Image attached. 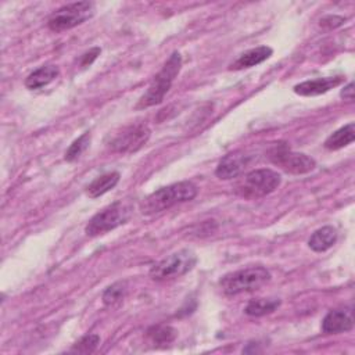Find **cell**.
<instances>
[{
    "label": "cell",
    "mask_w": 355,
    "mask_h": 355,
    "mask_svg": "<svg viewBox=\"0 0 355 355\" xmlns=\"http://www.w3.org/2000/svg\"><path fill=\"white\" fill-rule=\"evenodd\" d=\"M343 81H344L343 77H327V78L311 79L296 85L294 92L300 96H319L338 86L340 83H343Z\"/></svg>",
    "instance_id": "obj_12"
},
{
    "label": "cell",
    "mask_w": 355,
    "mask_h": 355,
    "mask_svg": "<svg viewBox=\"0 0 355 355\" xmlns=\"http://www.w3.org/2000/svg\"><path fill=\"white\" fill-rule=\"evenodd\" d=\"M196 264L197 256L192 250L183 249L156 264L150 270V276L153 281H170L181 278L190 272Z\"/></svg>",
    "instance_id": "obj_6"
},
{
    "label": "cell",
    "mask_w": 355,
    "mask_h": 355,
    "mask_svg": "<svg viewBox=\"0 0 355 355\" xmlns=\"http://www.w3.org/2000/svg\"><path fill=\"white\" fill-rule=\"evenodd\" d=\"M270 159L275 165H278L283 171H286L289 174H294V175L308 174L316 167V163L314 159H311L310 156L303 154V153L290 152L286 145L274 148L270 153Z\"/></svg>",
    "instance_id": "obj_9"
},
{
    "label": "cell",
    "mask_w": 355,
    "mask_h": 355,
    "mask_svg": "<svg viewBox=\"0 0 355 355\" xmlns=\"http://www.w3.org/2000/svg\"><path fill=\"white\" fill-rule=\"evenodd\" d=\"M182 68V57L178 52H174L171 57L167 60L161 71L154 77L153 82L150 83L149 89L145 92V94L139 99L136 108H148L153 107L156 104H160L165 94L170 92L172 82L179 75Z\"/></svg>",
    "instance_id": "obj_2"
},
{
    "label": "cell",
    "mask_w": 355,
    "mask_h": 355,
    "mask_svg": "<svg viewBox=\"0 0 355 355\" xmlns=\"http://www.w3.org/2000/svg\"><path fill=\"white\" fill-rule=\"evenodd\" d=\"M99 344H100V336H97V334H88V336H83L72 347V351L74 352H79V354H92L97 348Z\"/></svg>",
    "instance_id": "obj_22"
},
{
    "label": "cell",
    "mask_w": 355,
    "mask_h": 355,
    "mask_svg": "<svg viewBox=\"0 0 355 355\" xmlns=\"http://www.w3.org/2000/svg\"><path fill=\"white\" fill-rule=\"evenodd\" d=\"M340 96L345 100H354V83L349 82L340 93Z\"/></svg>",
    "instance_id": "obj_25"
},
{
    "label": "cell",
    "mask_w": 355,
    "mask_h": 355,
    "mask_svg": "<svg viewBox=\"0 0 355 355\" xmlns=\"http://www.w3.org/2000/svg\"><path fill=\"white\" fill-rule=\"evenodd\" d=\"M199 193L197 186L193 182L183 181L161 187L149 194L141 204V212L143 215H154L163 212L176 204L192 201Z\"/></svg>",
    "instance_id": "obj_1"
},
{
    "label": "cell",
    "mask_w": 355,
    "mask_h": 355,
    "mask_svg": "<svg viewBox=\"0 0 355 355\" xmlns=\"http://www.w3.org/2000/svg\"><path fill=\"white\" fill-rule=\"evenodd\" d=\"M150 139V130L145 124H135L116 132L108 142V148L114 153L130 154L141 150Z\"/></svg>",
    "instance_id": "obj_8"
},
{
    "label": "cell",
    "mask_w": 355,
    "mask_h": 355,
    "mask_svg": "<svg viewBox=\"0 0 355 355\" xmlns=\"http://www.w3.org/2000/svg\"><path fill=\"white\" fill-rule=\"evenodd\" d=\"M128 286L127 282H116L108 286L103 293V303L107 307H114L118 303H121L127 294Z\"/></svg>",
    "instance_id": "obj_20"
},
{
    "label": "cell",
    "mask_w": 355,
    "mask_h": 355,
    "mask_svg": "<svg viewBox=\"0 0 355 355\" xmlns=\"http://www.w3.org/2000/svg\"><path fill=\"white\" fill-rule=\"evenodd\" d=\"M355 139V125L354 123H349L348 125L340 128L334 134H332L325 141V148L327 150H340L348 145H351Z\"/></svg>",
    "instance_id": "obj_17"
},
{
    "label": "cell",
    "mask_w": 355,
    "mask_h": 355,
    "mask_svg": "<svg viewBox=\"0 0 355 355\" xmlns=\"http://www.w3.org/2000/svg\"><path fill=\"white\" fill-rule=\"evenodd\" d=\"M344 23L343 17H337V16H329L323 20H321V27L326 28V30H332L336 27H340Z\"/></svg>",
    "instance_id": "obj_24"
},
{
    "label": "cell",
    "mask_w": 355,
    "mask_h": 355,
    "mask_svg": "<svg viewBox=\"0 0 355 355\" xmlns=\"http://www.w3.org/2000/svg\"><path fill=\"white\" fill-rule=\"evenodd\" d=\"M337 242V230L333 226H323L315 230L308 241V246L315 253H323L332 249Z\"/></svg>",
    "instance_id": "obj_14"
},
{
    "label": "cell",
    "mask_w": 355,
    "mask_h": 355,
    "mask_svg": "<svg viewBox=\"0 0 355 355\" xmlns=\"http://www.w3.org/2000/svg\"><path fill=\"white\" fill-rule=\"evenodd\" d=\"M59 75H60V70L57 65H53V64L42 65L28 75V78L26 79V86L32 90L45 88L49 83H52Z\"/></svg>",
    "instance_id": "obj_15"
},
{
    "label": "cell",
    "mask_w": 355,
    "mask_h": 355,
    "mask_svg": "<svg viewBox=\"0 0 355 355\" xmlns=\"http://www.w3.org/2000/svg\"><path fill=\"white\" fill-rule=\"evenodd\" d=\"M93 14L94 5L92 2H77L63 6L54 12L49 19L48 26L53 32H63L83 24L90 20Z\"/></svg>",
    "instance_id": "obj_7"
},
{
    "label": "cell",
    "mask_w": 355,
    "mask_h": 355,
    "mask_svg": "<svg viewBox=\"0 0 355 355\" xmlns=\"http://www.w3.org/2000/svg\"><path fill=\"white\" fill-rule=\"evenodd\" d=\"M118 182H120V174H118V172L104 174V175L99 176V178H96L86 187V193H88V196L90 199H97V197L105 194L107 192H110L111 189H114Z\"/></svg>",
    "instance_id": "obj_16"
},
{
    "label": "cell",
    "mask_w": 355,
    "mask_h": 355,
    "mask_svg": "<svg viewBox=\"0 0 355 355\" xmlns=\"http://www.w3.org/2000/svg\"><path fill=\"white\" fill-rule=\"evenodd\" d=\"M101 53V50H100V48H93V49H90L89 52H86L82 57H81V60H79V64H81V67L82 68H86V67H89L96 59H97V56Z\"/></svg>",
    "instance_id": "obj_23"
},
{
    "label": "cell",
    "mask_w": 355,
    "mask_h": 355,
    "mask_svg": "<svg viewBox=\"0 0 355 355\" xmlns=\"http://www.w3.org/2000/svg\"><path fill=\"white\" fill-rule=\"evenodd\" d=\"M354 327V315L351 308L332 310L322 321V332L327 334H337L349 332Z\"/></svg>",
    "instance_id": "obj_11"
},
{
    "label": "cell",
    "mask_w": 355,
    "mask_h": 355,
    "mask_svg": "<svg viewBox=\"0 0 355 355\" xmlns=\"http://www.w3.org/2000/svg\"><path fill=\"white\" fill-rule=\"evenodd\" d=\"M89 145H90V134L86 132L72 142V145L65 152V160L68 163H74L82 156V153L89 148Z\"/></svg>",
    "instance_id": "obj_21"
},
{
    "label": "cell",
    "mask_w": 355,
    "mask_h": 355,
    "mask_svg": "<svg viewBox=\"0 0 355 355\" xmlns=\"http://www.w3.org/2000/svg\"><path fill=\"white\" fill-rule=\"evenodd\" d=\"M132 215V205L130 203H125L123 200L115 201L101 211H99L89 223L85 227V232L90 238L94 236L104 234L110 230H114L115 227L121 226L130 221Z\"/></svg>",
    "instance_id": "obj_4"
},
{
    "label": "cell",
    "mask_w": 355,
    "mask_h": 355,
    "mask_svg": "<svg viewBox=\"0 0 355 355\" xmlns=\"http://www.w3.org/2000/svg\"><path fill=\"white\" fill-rule=\"evenodd\" d=\"M281 305L279 298H257L252 300L247 307L245 308V312L250 316H264L268 314H272L276 311Z\"/></svg>",
    "instance_id": "obj_18"
},
{
    "label": "cell",
    "mask_w": 355,
    "mask_h": 355,
    "mask_svg": "<svg viewBox=\"0 0 355 355\" xmlns=\"http://www.w3.org/2000/svg\"><path fill=\"white\" fill-rule=\"evenodd\" d=\"M271 281V272L264 267H250L226 274L221 282V290L226 296H238L258 290Z\"/></svg>",
    "instance_id": "obj_3"
},
{
    "label": "cell",
    "mask_w": 355,
    "mask_h": 355,
    "mask_svg": "<svg viewBox=\"0 0 355 355\" xmlns=\"http://www.w3.org/2000/svg\"><path fill=\"white\" fill-rule=\"evenodd\" d=\"M252 159H253V156H250L245 152L230 153L219 161V164L215 170V175L223 181L238 178L247 170V167L252 163Z\"/></svg>",
    "instance_id": "obj_10"
},
{
    "label": "cell",
    "mask_w": 355,
    "mask_h": 355,
    "mask_svg": "<svg viewBox=\"0 0 355 355\" xmlns=\"http://www.w3.org/2000/svg\"><path fill=\"white\" fill-rule=\"evenodd\" d=\"M272 53H274V50L270 46H260V48L247 50L243 54H241V57L234 63H232L229 68L230 70H245V68L256 67V65L264 63L265 60H268L272 56Z\"/></svg>",
    "instance_id": "obj_13"
},
{
    "label": "cell",
    "mask_w": 355,
    "mask_h": 355,
    "mask_svg": "<svg viewBox=\"0 0 355 355\" xmlns=\"http://www.w3.org/2000/svg\"><path fill=\"white\" fill-rule=\"evenodd\" d=\"M178 336L176 329L168 325H157L152 326L148 330V337L152 340L154 344H170L172 343Z\"/></svg>",
    "instance_id": "obj_19"
},
{
    "label": "cell",
    "mask_w": 355,
    "mask_h": 355,
    "mask_svg": "<svg viewBox=\"0 0 355 355\" xmlns=\"http://www.w3.org/2000/svg\"><path fill=\"white\" fill-rule=\"evenodd\" d=\"M281 175L274 170H254L236 185V193L245 199L254 200L275 192L281 186Z\"/></svg>",
    "instance_id": "obj_5"
}]
</instances>
